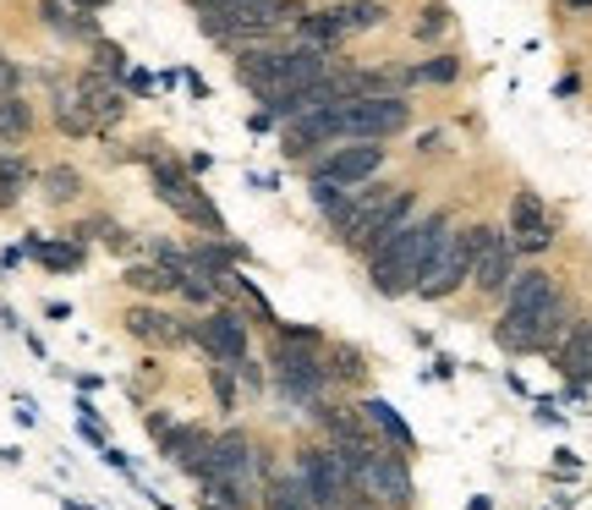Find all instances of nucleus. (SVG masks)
<instances>
[{
	"instance_id": "f257e3e1",
	"label": "nucleus",
	"mask_w": 592,
	"mask_h": 510,
	"mask_svg": "<svg viewBox=\"0 0 592 510\" xmlns=\"http://www.w3.org/2000/svg\"><path fill=\"white\" fill-rule=\"evenodd\" d=\"M411 220H417V193H411V187H379V182H362V187H351L346 215H340L329 231L340 236V247L373 258V253L390 247Z\"/></svg>"
},
{
	"instance_id": "f03ea898",
	"label": "nucleus",
	"mask_w": 592,
	"mask_h": 510,
	"mask_svg": "<svg viewBox=\"0 0 592 510\" xmlns=\"http://www.w3.org/2000/svg\"><path fill=\"white\" fill-rule=\"evenodd\" d=\"M450 236V220L444 215H417L390 247H379L373 258H368V280H373V291L379 297H406V291H417V280H422V269H428V258H433V247Z\"/></svg>"
},
{
	"instance_id": "7ed1b4c3",
	"label": "nucleus",
	"mask_w": 592,
	"mask_h": 510,
	"mask_svg": "<svg viewBox=\"0 0 592 510\" xmlns=\"http://www.w3.org/2000/svg\"><path fill=\"white\" fill-rule=\"evenodd\" d=\"M204 483H214V488L236 494V499L253 510V499L264 494V450L253 444V433H242V428H225V433H214Z\"/></svg>"
},
{
	"instance_id": "20e7f679",
	"label": "nucleus",
	"mask_w": 592,
	"mask_h": 510,
	"mask_svg": "<svg viewBox=\"0 0 592 510\" xmlns=\"http://www.w3.org/2000/svg\"><path fill=\"white\" fill-rule=\"evenodd\" d=\"M149 182H154V198L171 209V215H182L187 225H198V231H209V236H225V220H220V209H214V198L198 187V176L182 165V160H160V154H149Z\"/></svg>"
},
{
	"instance_id": "39448f33",
	"label": "nucleus",
	"mask_w": 592,
	"mask_h": 510,
	"mask_svg": "<svg viewBox=\"0 0 592 510\" xmlns=\"http://www.w3.org/2000/svg\"><path fill=\"white\" fill-rule=\"evenodd\" d=\"M297 477H302L313 510H357L362 505L357 477H351V466L335 444H302L297 450Z\"/></svg>"
},
{
	"instance_id": "423d86ee",
	"label": "nucleus",
	"mask_w": 592,
	"mask_h": 510,
	"mask_svg": "<svg viewBox=\"0 0 592 510\" xmlns=\"http://www.w3.org/2000/svg\"><path fill=\"white\" fill-rule=\"evenodd\" d=\"M483 236H488V225H461V231H450V236L433 247V258H428V269H422V280H417V297L444 302V297H455L461 286H472V264H477Z\"/></svg>"
},
{
	"instance_id": "0eeeda50",
	"label": "nucleus",
	"mask_w": 592,
	"mask_h": 510,
	"mask_svg": "<svg viewBox=\"0 0 592 510\" xmlns=\"http://www.w3.org/2000/svg\"><path fill=\"white\" fill-rule=\"evenodd\" d=\"M335 127H340V143H384L411 127V105L406 94L351 100V105H335Z\"/></svg>"
},
{
	"instance_id": "6e6552de",
	"label": "nucleus",
	"mask_w": 592,
	"mask_h": 510,
	"mask_svg": "<svg viewBox=\"0 0 592 510\" xmlns=\"http://www.w3.org/2000/svg\"><path fill=\"white\" fill-rule=\"evenodd\" d=\"M351 477H357V494H362V505H390V510H406L411 499H417V488H411V466H406V455L401 450H373L368 461H357L351 466Z\"/></svg>"
},
{
	"instance_id": "1a4fd4ad",
	"label": "nucleus",
	"mask_w": 592,
	"mask_h": 510,
	"mask_svg": "<svg viewBox=\"0 0 592 510\" xmlns=\"http://www.w3.org/2000/svg\"><path fill=\"white\" fill-rule=\"evenodd\" d=\"M275 384L291 395V401H302V406H324V390H329V368L307 351V346H297V340H275Z\"/></svg>"
},
{
	"instance_id": "9d476101",
	"label": "nucleus",
	"mask_w": 592,
	"mask_h": 510,
	"mask_svg": "<svg viewBox=\"0 0 592 510\" xmlns=\"http://www.w3.org/2000/svg\"><path fill=\"white\" fill-rule=\"evenodd\" d=\"M187 340H198L214 362H242L247 357V318L236 308H209L204 318L187 324Z\"/></svg>"
},
{
	"instance_id": "9b49d317",
	"label": "nucleus",
	"mask_w": 592,
	"mask_h": 510,
	"mask_svg": "<svg viewBox=\"0 0 592 510\" xmlns=\"http://www.w3.org/2000/svg\"><path fill=\"white\" fill-rule=\"evenodd\" d=\"M515 269H521V253H515L510 231L488 225V236H483V247H477V264H472V286H477L483 297H504L510 280H515Z\"/></svg>"
},
{
	"instance_id": "f8f14e48",
	"label": "nucleus",
	"mask_w": 592,
	"mask_h": 510,
	"mask_svg": "<svg viewBox=\"0 0 592 510\" xmlns=\"http://www.w3.org/2000/svg\"><path fill=\"white\" fill-rule=\"evenodd\" d=\"M384 171V143H340V149H329L318 165H313V176H324V182H335V187H362V182H373Z\"/></svg>"
},
{
	"instance_id": "ddd939ff",
	"label": "nucleus",
	"mask_w": 592,
	"mask_h": 510,
	"mask_svg": "<svg viewBox=\"0 0 592 510\" xmlns=\"http://www.w3.org/2000/svg\"><path fill=\"white\" fill-rule=\"evenodd\" d=\"M554 215L543 209V198L532 193V187H521L515 198H510V242H515V253H543V247H554Z\"/></svg>"
},
{
	"instance_id": "4468645a",
	"label": "nucleus",
	"mask_w": 592,
	"mask_h": 510,
	"mask_svg": "<svg viewBox=\"0 0 592 510\" xmlns=\"http://www.w3.org/2000/svg\"><path fill=\"white\" fill-rule=\"evenodd\" d=\"M329 143H340L335 105H329V111H318V116H302V121L280 127V154H286V160H302V154H313V149H329Z\"/></svg>"
},
{
	"instance_id": "2eb2a0df",
	"label": "nucleus",
	"mask_w": 592,
	"mask_h": 510,
	"mask_svg": "<svg viewBox=\"0 0 592 510\" xmlns=\"http://www.w3.org/2000/svg\"><path fill=\"white\" fill-rule=\"evenodd\" d=\"M121 324H127V335L143 340V346H176V340H187V318H176V313H165V308H149V302L127 308Z\"/></svg>"
},
{
	"instance_id": "dca6fc26",
	"label": "nucleus",
	"mask_w": 592,
	"mask_h": 510,
	"mask_svg": "<svg viewBox=\"0 0 592 510\" xmlns=\"http://www.w3.org/2000/svg\"><path fill=\"white\" fill-rule=\"evenodd\" d=\"M78 94H83V111H89L94 127H111V121L127 116L121 83H111V78H100V72H83V78H78Z\"/></svg>"
},
{
	"instance_id": "f3484780",
	"label": "nucleus",
	"mask_w": 592,
	"mask_h": 510,
	"mask_svg": "<svg viewBox=\"0 0 592 510\" xmlns=\"http://www.w3.org/2000/svg\"><path fill=\"white\" fill-rule=\"evenodd\" d=\"M209 428H198V422H176V433L165 439V455L182 466V472H193L198 483H204V472H209Z\"/></svg>"
},
{
	"instance_id": "a211bd4d",
	"label": "nucleus",
	"mask_w": 592,
	"mask_h": 510,
	"mask_svg": "<svg viewBox=\"0 0 592 510\" xmlns=\"http://www.w3.org/2000/svg\"><path fill=\"white\" fill-rule=\"evenodd\" d=\"M554 297H559V286H554L548 269H515V280H510V291H504V308H510V313H537V308H548Z\"/></svg>"
},
{
	"instance_id": "6ab92c4d",
	"label": "nucleus",
	"mask_w": 592,
	"mask_h": 510,
	"mask_svg": "<svg viewBox=\"0 0 592 510\" xmlns=\"http://www.w3.org/2000/svg\"><path fill=\"white\" fill-rule=\"evenodd\" d=\"M357 412H362V422H368L373 433H384V439H390V450H401V455H417V433H411V428L401 422V412H395L390 401L368 395V401H362Z\"/></svg>"
},
{
	"instance_id": "aec40b11",
	"label": "nucleus",
	"mask_w": 592,
	"mask_h": 510,
	"mask_svg": "<svg viewBox=\"0 0 592 510\" xmlns=\"http://www.w3.org/2000/svg\"><path fill=\"white\" fill-rule=\"evenodd\" d=\"M554 362H559V373H565L570 384H587V379H592V318H581V324L570 329V340L554 351Z\"/></svg>"
},
{
	"instance_id": "412c9836",
	"label": "nucleus",
	"mask_w": 592,
	"mask_h": 510,
	"mask_svg": "<svg viewBox=\"0 0 592 510\" xmlns=\"http://www.w3.org/2000/svg\"><path fill=\"white\" fill-rule=\"evenodd\" d=\"M39 18H45V28H56L61 39H89V45H100V23H94L89 12L67 7V0H45Z\"/></svg>"
},
{
	"instance_id": "4be33fe9",
	"label": "nucleus",
	"mask_w": 592,
	"mask_h": 510,
	"mask_svg": "<svg viewBox=\"0 0 592 510\" xmlns=\"http://www.w3.org/2000/svg\"><path fill=\"white\" fill-rule=\"evenodd\" d=\"M34 138V105L23 94H0V143L18 149Z\"/></svg>"
},
{
	"instance_id": "5701e85b",
	"label": "nucleus",
	"mask_w": 592,
	"mask_h": 510,
	"mask_svg": "<svg viewBox=\"0 0 592 510\" xmlns=\"http://www.w3.org/2000/svg\"><path fill=\"white\" fill-rule=\"evenodd\" d=\"M121 286L138 291V297H171V291H182V275L165 269V264H132V269L121 275Z\"/></svg>"
},
{
	"instance_id": "b1692460",
	"label": "nucleus",
	"mask_w": 592,
	"mask_h": 510,
	"mask_svg": "<svg viewBox=\"0 0 592 510\" xmlns=\"http://www.w3.org/2000/svg\"><path fill=\"white\" fill-rule=\"evenodd\" d=\"M258 505H264V510H313V499H307V488H302L297 472H286V477H264Z\"/></svg>"
},
{
	"instance_id": "393cba45",
	"label": "nucleus",
	"mask_w": 592,
	"mask_h": 510,
	"mask_svg": "<svg viewBox=\"0 0 592 510\" xmlns=\"http://www.w3.org/2000/svg\"><path fill=\"white\" fill-rule=\"evenodd\" d=\"M28 160L18 154V149H7L0 143V209H18V198L28 193Z\"/></svg>"
},
{
	"instance_id": "a878e982",
	"label": "nucleus",
	"mask_w": 592,
	"mask_h": 510,
	"mask_svg": "<svg viewBox=\"0 0 592 510\" xmlns=\"http://www.w3.org/2000/svg\"><path fill=\"white\" fill-rule=\"evenodd\" d=\"M56 127H61L67 138H83V132H94V121H89V111H83V94H78V83H56Z\"/></svg>"
},
{
	"instance_id": "bb28decb",
	"label": "nucleus",
	"mask_w": 592,
	"mask_h": 510,
	"mask_svg": "<svg viewBox=\"0 0 592 510\" xmlns=\"http://www.w3.org/2000/svg\"><path fill=\"white\" fill-rule=\"evenodd\" d=\"M28 253H34L45 269H56V275L83 269V247H78V242H45V236H28Z\"/></svg>"
},
{
	"instance_id": "cd10ccee",
	"label": "nucleus",
	"mask_w": 592,
	"mask_h": 510,
	"mask_svg": "<svg viewBox=\"0 0 592 510\" xmlns=\"http://www.w3.org/2000/svg\"><path fill=\"white\" fill-rule=\"evenodd\" d=\"M45 198H50V204L83 198V176H78L72 165H50V171H45Z\"/></svg>"
},
{
	"instance_id": "c85d7f7f",
	"label": "nucleus",
	"mask_w": 592,
	"mask_h": 510,
	"mask_svg": "<svg viewBox=\"0 0 592 510\" xmlns=\"http://www.w3.org/2000/svg\"><path fill=\"white\" fill-rule=\"evenodd\" d=\"M94 72L111 78V83H121V78H127V50L111 45V39H100V45H94Z\"/></svg>"
},
{
	"instance_id": "c756f323",
	"label": "nucleus",
	"mask_w": 592,
	"mask_h": 510,
	"mask_svg": "<svg viewBox=\"0 0 592 510\" xmlns=\"http://www.w3.org/2000/svg\"><path fill=\"white\" fill-rule=\"evenodd\" d=\"M182 297H187V302H198V308H214L220 280H209L204 269H193V264H187V275H182Z\"/></svg>"
},
{
	"instance_id": "7c9ffc66",
	"label": "nucleus",
	"mask_w": 592,
	"mask_h": 510,
	"mask_svg": "<svg viewBox=\"0 0 592 510\" xmlns=\"http://www.w3.org/2000/svg\"><path fill=\"white\" fill-rule=\"evenodd\" d=\"M324 368H329V379H340V384H357V379L368 373V368H362V351H351V346H335Z\"/></svg>"
},
{
	"instance_id": "2f4dec72",
	"label": "nucleus",
	"mask_w": 592,
	"mask_h": 510,
	"mask_svg": "<svg viewBox=\"0 0 592 510\" xmlns=\"http://www.w3.org/2000/svg\"><path fill=\"white\" fill-rule=\"evenodd\" d=\"M411 78H417V83H455V78H461V61H455V56H433V61H422Z\"/></svg>"
},
{
	"instance_id": "473e14b6",
	"label": "nucleus",
	"mask_w": 592,
	"mask_h": 510,
	"mask_svg": "<svg viewBox=\"0 0 592 510\" xmlns=\"http://www.w3.org/2000/svg\"><path fill=\"white\" fill-rule=\"evenodd\" d=\"M444 23H450V12H444V7H422V23H417V39H439V34H444Z\"/></svg>"
},
{
	"instance_id": "72a5a7b5",
	"label": "nucleus",
	"mask_w": 592,
	"mask_h": 510,
	"mask_svg": "<svg viewBox=\"0 0 592 510\" xmlns=\"http://www.w3.org/2000/svg\"><path fill=\"white\" fill-rule=\"evenodd\" d=\"M231 368L242 373V384H247V390H264V368H258L253 357H242V362H231Z\"/></svg>"
},
{
	"instance_id": "f704fd0d",
	"label": "nucleus",
	"mask_w": 592,
	"mask_h": 510,
	"mask_svg": "<svg viewBox=\"0 0 592 510\" xmlns=\"http://www.w3.org/2000/svg\"><path fill=\"white\" fill-rule=\"evenodd\" d=\"M209 379H214V395H220V406L231 412V406H236V395H231V379H225V368H209Z\"/></svg>"
},
{
	"instance_id": "c9c22d12",
	"label": "nucleus",
	"mask_w": 592,
	"mask_h": 510,
	"mask_svg": "<svg viewBox=\"0 0 592 510\" xmlns=\"http://www.w3.org/2000/svg\"><path fill=\"white\" fill-rule=\"evenodd\" d=\"M67 7H78V12H105L111 0H67Z\"/></svg>"
},
{
	"instance_id": "e433bc0d",
	"label": "nucleus",
	"mask_w": 592,
	"mask_h": 510,
	"mask_svg": "<svg viewBox=\"0 0 592 510\" xmlns=\"http://www.w3.org/2000/svg\"><path fill=\"white\" fill-rule=\"evenodd\" d=\"M559 7H570V12H587V7H592V0H559Z\"/></svg>"
},
{
	"instance_id": "4c0bfd02",
	"label": "nucleus",
	"mask_w": 592,
	"mask_h": 510,
	"mask_svg": "<svg viewBox=\"0 0 592 510\" xmlns=\"http://www.w3.org/2000/svg\"><path fill=\"white\" fill-rule=\"evenodd\" d=\"M357 510H379V505H357Z\"/></svg>"
}]
</instances>
